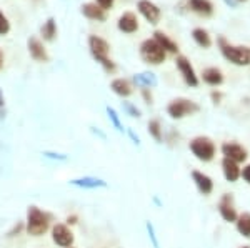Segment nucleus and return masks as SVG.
Listing matches in <instances>:
<instances>
[{"label":"nucleus","instance_id":"obj_3","mask_svg":"<svg viewBox=\"0 0 250 248\" xmlns=\"http://www.w3.org/2000/svg\"><path fill=\"white\" fill-rule=\"evenodd\" d=\"M220 50L224 54V57L229 62L235 63V65H250V49L249 47H237L230 45L224 37L219 38Z\"/></svg>","mask_w":250,"mask_h":248},{"label":"nucleus","instance_id":"obj_23","mask_svg":"<svg viewBox=\"0 0 250 248\" xmlns=\"http://www.w3.org/2000/svg\"><path fill=\"white\" fill-rule=\"evenodd\" d=\"M135 83L140 87H144V89H148V87H154L157 83V78L154 74H148V72H145V74H139L134 77Z\"/></svg>","mask_w":250,"mask_h":248},{"label":"nucleus","instance_id":"obj_34","mask_svg":"<svg viewBox=\"0 0 250 248\" xmlns=\"http://www.w3.org/2000/svg\"><path fill=\"white\" fill-rule=\"evenodd\" d=\"M142 95H144L145 103H152V94L148 92V89H142Z\"/></svg>","mask_w":250,"mask_h":248},{"label":"nucleus","instance_id":"obj_22","mask_svg":"<svg viewBox=\"0 0 250 248\" xmlns=\"http://www.w3.org/2000/svg\"><path fill=\"white\" fill-rule=\"evenodd\" d=\"M192 37L197 42V45H200L202 49H208V47L212 45L210 35H208L204 29H195L192 32Z\"/></svg>","mask_w":250,"mask_h":248},{"label":"nucleus","instance_id":"obj_36","mask_svg":"<svg viewBox=\"0 0 250 248\" xmlns=\"http://www.w3.org/2000/svg\"><path fill=\"white\" fill-rule=\"evenodd\" d=\"M3 105H5V98H3V92L0 90V117H2V110H3Z\"/></svg>","mask_w":250,"mask_h":248},{"label":"nucleus","instance_id":"obj_15","mask_svg":"<svg viewBox=\"0 0 250 248\" xmlns=\"http://www.w3.org/2000/svg\"><path fill=\"white\" fill-rule=\"evenodd\" d=\"M154 40L165 50V54H167V52H170V54H177V52H179V47H177V43L173 42V40L168 38L167 35L164 34V32L157 30L155 34H154Z\"/></svg>","mask_w":250,"mask_h":248},{"label":"nucleus","instance_id":"obj_2","mask_svg":"<svg viewBox=\"0 0 250 248\" xmlns=\"http://www.w3.org/2000/svg\"><path fill=\"white\" fill-rule=\"evenodd\" d=\"M88 49H90V54L94 55V58L105 69V72H108V74L115 72V63L108 58L110 45H108L105 40L97 37V35H90L88 37Z\"/></svg>","mask_w":250,"mask_h":248},{"label":"nucleus","instance_id":"obj_35","mask_svg":"<svg viewBox=\"0 0 250 248\" xmlns=\"http://www.w3.org/2000/svg\"><path fill=\"white\" fill-rule=\"evenodd\" d=\"M220 98H222V94H219V92H212V100H213V103H219V102H220Z\"/></svg>","mask_w":250,"mask_h":248},{"label":"nucleus","instance_id":"obj_38","mask_svg":"<svg viewBox=\"0 0 250 248\" xmlns=\"http://www.w3.org/2000/svg\"><path fill=\"white\" fill-rule=\"evenodd\" d=\"M2 65H3V54H2V50H0V69H2Z\"/></svg>","mask_w":250,"mask_h":248},{"label":"nucleus","instance_id":"obj_9","mask_svg":"<svg viewBox=\"0 0 250 248\" xmlns=\"http://www.w3.org/2000/svg\"><path fill=\"white\" fill-rule=\"evenodd\" d=\"M222 153L225 155V158L232 160V162H235V163H240L247 158V152H245L244 147H240L239 143H230V142L224 143V145H222Z\"/></svg>","mask_w":250,"mask_h":248},{"label":"nucleus","instance_id":"obj_5","mask_svg":"<svg viewBox=\"0 0 250 248\" xmlns=\"http://www.w3.org/2000/svg\"><path fill=\"white\" fill-rule=\"evenodd\" d=\"M140 57L145 63H150V65H160L165 60V50L155 40H145L140 45Z\"/></svg>","mask_w":250,"mask_h":248},{"label":"nucleus","instance_id":"obj_41","mask_svg":"<svg viewBox=\"0 0 250 248\" xmlns=\"http://www.w3.org/2000/svg\"><path fill=\"white\" fill-rule=\"evenodd\" d=\"M70 248H75V247H70Z\"/></svg>","mask_w":250,"mask_h":248},{"label":"nucleus","instance_id":"obj_25","mask_svg":"<svg viewBox=\"0 0 250 248\" xmlns=\"http://www.w3.org/2000/svg\"><path fill=\"white\" fill-rule=\"evenodd\" d=\"M148 134H150L157 142H162V127H160L159 120H150V122H148Z\"/></svg>","mask_w":250,"mask_h":248},{"label":"nucleus","instance_id":"obj_33","mask_svg":"<svg viewBox=\"0 0 250 248\" xmlns=\"http://www.w3.org/2000/svg\"><path fill=\"white\" fill-rule=\"evenodd\" d=\"M240 175H242V177H244V180H245V182H247V183H250V165H247V167H245V169L240 172Z\"/></svg>","mask_w":250,"mask_h":248},{"label":"nucleus","instance_id":"obj_37","mask_svg":"<svg viewBox=\"0 0 250 248\" xmlns=\"http://www.w3.org/2000/svg\"><path fill=\"white\" fill-rule=\"evenodd\" d=\"M225 3H227L229 7H232V9H235L237 7V0H224Z\"/></svg>","mask_w":250,"mask_h":248},{"label":"nucleus","instance_id":"obj_1","mask_svg":"<svg viewBox=\"0 0 250 248\" xmlns=\"http://www.w3.org/2000/svg\"><path fill=\"white\" fill-rule=\"evenodd\" d=\"M23 225H25V231L30 237H42L50 230V215L39 207L32 205L27 209V217Z\"/></svg>","mask_w":250,"mask_h":248},{"label":"nucleus","instance_id":"obj_14","mask_svg":"<svg viewBox=\"0 0 250 248\" xmlns=\"http://www.w3.org/2000/svg\"><path fill=\"white\" fill-rule=\"evenodd\" d=\"M119 30L125 32V34H134V32L139 30V20L132 12H125L119 19Z\"/></svg>","mask_w":250,"mask_h":248},{"label":"nucleus","instance_id":"obj_27","mask_svg":"<svg viewBox=\"0 0 250 248\" xmlns=\"http://www.w3.org/2000/svg\"><path fill=\"white\" fill-rule=\"evenodd\" d=\"M9 30H10L9 20H7V17L2 14V12H0V35H7L9 34Z\"/></svg>","mask_w":250,"mask_h":248},{"label":"nucleus","instance_id":"obj_24","mask_svg":"<svg viewBox=\"0 0 250 248\" xmlns=\"http://www.w3.org/2000/svg\"><path fill=\"white\" fill-rule=\"evenodd\" d=\"M235 222H237V230L244 237L250 238V213H242L240 217H237Z\"/></svg>","mask_w":250,"mask_h":248},{"label":"nucleus","instance_id":"obj_19","mask_svg":"<svg viewBox=\"0 0 250 248\" xmlns=\"http://www.w3.org/2000/svg\"><path fill=\"white\" fill-rule=\"evenodd\" d=\"M202 78L205 83H208V85H212V87H217L224 82V75H222V72L219 69H215V67L205 69L202 74Z\"/></svg>","mask_w":250,"mask_h":248},{"label":"nucleus","instance_id":"obj_40","mask_svg":"<svg viewBox=\"0 0 250 248\" xmlns=\"http://www.w3.org/2000/svg\"><path fill=\"white\" fill-rule=\"evenodd\" d=\"M242 248H249V247H242Z\"/></svg>","mask_w":250,"mask_h":248},{"label":"nucleus","instance_id":"obj_11","mask_svg":"<svg viewBox=\"0 0 250 248\" xmlns=\"http://www.w3.org/2000/svg\"><path fill=\"white\" fill-rule=\"evenodd\" d=\"M219 211L222 215V218L225 222H235L237 220V211L233 209V200H232V195H224L219 203Z\"/></svg>","mask_w":250,"mask_h":248},{"label":"nucleus","instance_id":"obj_7","mask_svg":"<svg viewBox=\"0 0 250 248\" xmlns=\"http://www.w3.org/2000/svg\"><path fill=\"white\" fill-rule=\"evenodd\" d=\"M50 235L52 242L60 248L74 247V231L68 229V225H65V223H55L54 227H50Z\"/></svg>","mask_w":250,"mask_h":248},{"label":"nucleus","instance_id":"obj_6","mask_svg":"<svg viewBox=\"0 0 250 248\" xmlns=\"http://www.w3.org/2000/svg\"><path fill=\"white\" fill-rule=\"evenodd\" d=\"M200 110V107L197 105L195 102L192 100H187V98H175L168 103L167 107V114L170 115L172 118H184L187 115H192V114H197Z\"/></svg>","mask_w":250,"mask_h":248},{"label":"nucleus","instance_id":"obj_26","mask_svg":"<svg viewBox=\"0 0 250 248\" xmlns=\"http://www.w3.org/2000/svg\"><path fill=\"white\" fill-rule=\"evenodd\" d=\"M74 185H79V187H90V189H95L99 185H105L102 180H95V178H83V180H72Z\"/></svg>","mask_w":250,"mask_h":248},{"label":"nucleus","instance_id":"obj_29","mask_svg":"<svg viewBox=\"0 0 250 248\" xmlns=\"http://www.w3.org/2000/svg\"><path fill=\"white\" fill-rule=\"evenodd\" d=\"M97 5L100 7V9H104V10H107V9H110L112 5H114V0H97Z\"/></svg>","mask_w":250,"mask_h":248},{"label":"nucleus","instance_id":"obj_31","mask_svg":"<svg viewBox=\"0 0 250 248\" xmlns=\"http://www.w3.org/2000/svg\"><path fill=\"white\" fill-rule=\"evenodd\" d=\"M79 223V217L77 215H68L65 218V225H77Z\"/></svg>","mask_w":250,"mask_h":248},{"label":"nucleus","instance_id":"obj_39","mask_svg":"<svg viewBox=\"0 0 250 248\" xmlns=\"http://www.w3.org/2000/svg\"><path fill=\"white\" fill-rule=\"evenodd\" d=\"M239 2H245V0H237V3H239Z\"/></svg>","mask_w":250,"mask_h":248},{"label":"nucleus","instance_id":"obj_16","mask_svg":"<svg viewBox=\"0 0 250 248\" xmlns=\"http://www.w3.org/2000/svg\"><path fill=\"white\" fill-rule=\"evenodd\" d=\"M222 169H224V175L229 182H237V180H239L240 169L235 162H232V160H229V158H224V162H222Z\"/></svg>","mask_w":250,"mask_h":248},{"label":"nucleus","instance_id":"obj_12","mask_svg":"<svg viewBox=\"0 0 250 248\" xmlns=\"http://www.w3.org/2000/svg\"><path fill=\"white\" fill-rule=\"evenodd\" d=\"M192 178H193V182H195V185H197V189H199L200 193H202V195H210L212 193L213 182H212V178L208 177V175H205V173H202V172H199V170H193L192 172Z\"/></svg>","mask_w":250,"mask_h":248},{"label":"nucleus","instance_id":"obj_32","mask_svg":"<svg viewBox=\"0 0 250 248\" xmlns=\"http://www.w3.org/2000/svg\"><path fill=\"white\" fill-rule=\"evenodd\" d=\"M125 107H127V110L130 112V115L132 117H140V112L135 109L134 105H132V103H125Z\"/></svg>","mask_w":250,"mask_h":248},{"label":"nucleus","instance_id":"obj_4","mask_svg":"<svg viewBox=\"0 0 250 248\" xmlns=\"http://www.w3.org/2000/svg\"><path fill=\"white\" fill-rule=\"evenodd\" d=\"M190 152L195 155V158H199L200 162H210L215 157V145L208 137H195L188 143Z\"/></svg>","mask_w":250,"mask_h":248},{"label":"nucleus","instance_id":"obj_30","mask_svg":"<svg viewBox=\"0 0 250 248\" xmlns=\"http://www.w3.org/2000/svg\"><path fill=\"white\" fill-rule=\"evenodd\" d=\"M22 230H25V225H23V223H19V225H15L14 229H12V231L9 233V237H15V235L20 233Z\"/></svg>","mask_w":250,"mask_h":248},{"label":"nucleus","instance_id":"obj_20","mask_svg":"<svg viewBox=\"0 0 250 248\" xmlns=\"http://www.w3.org/2000/svg\"><path fill=\"white\" fill-rule=\"evenodd\" d=\"M188 5H190V9L193 12H197V14L200 15H212L213 12V5L208 0H188Z\"/></svg>","mask_w":250,"mask_h":248},{"label":"nucleus","instance_id":"obj_21","mask_svg":"<svg viewBox=\"0 0 250 248\" xmlns=\"http://www.w3.org/2000/svg\"><path fill=\"white\" fill-rule=\"evenodd\" d=\"M40 34H42L43 40H48V42H52V40L55 38V35H57V25H55V20L54 19H48L47 22L42 25V29H40Z\"/></svg>","mask_w":250,"mask_h":248},{"label":"nucleus","instance_id":"obj_18","mask_svg":"<svg viewBox=\"0 0 250 248\" xmlns=\"http://www.w3.org/2000/svg\"><path fill=\"white\" fill-rule=\"evenodd\" d=\"M82 14L92 20H100V22L105 20V10L100 9L97 3H85V5H82Z\"/></svg>","mask_w":250,"mask_h":248},{"label":"nucleus","instance_id":"obj_17","mask_svg":"<svg viewBox=\"0 0 250 248\" xmlns=\"http://www.w3.org/2000/svg\"><path fill=\"white\" fill-rule=\"evenodd\" d=\"M110 89L114 90V94H117L119 97H130L132 95V85L128 83V80L125 78H115L110 83Z\"/></svg>","mask_w":250,"mask_h":248},{"label":"nucleus","instance_id":"obj_10","mask_svg":"<svg viewBox=\"0 0 250 248\" xmlns=\"http://www.w3.org/2000/svg\"><path fill=\"white\" fill-rule=\"evenodd\" d=\"M137 9L150 23H157L160 20V9L155 3H152L150 0H139Z\"/></svg>","mask_w":250,"mask_h":248},{"label":"nucleus","instance_id":"obj_13","mask_svg":"<svg viewBox=\"0 0 250 248\" xmlns=\"http://www.w3.org/2000/svg\"><path fill=\"white\" fill-rule=\"evenodd\" d=\"M27 45H29V52H30L32 58L37 60V62H47V60H48V54H47L45 47H43V43L40 42L39 38H35V37L29 38Z\"/></svg>","mask_w":250,"mask_h":248},{"label":"nucleus","instance_id":"obj_28","mask_svg":"<svg viewBox=\"0 0 250 248\" xmlns=\"http://www.w3.org/2000/svg\"><path fill=\"white\" fill-rule=\"evenodd\" d=\"M108 112V117L112 118V122H114V125L117 127L119 130H122V125H120V122H119V118H117V114H115V110L114 109H107Z\"/></svg>","mask_w":250,"mask_h":248},{"label":"nucleus","instance_id":"obj_8","mask_svg":"<svg viewBox=\"0 0 250 248\" xmlns=\"http://www.w3.org/2000/svg\"><path fill=\"white\" fill-rule=\"evenodd\" d=\"M177 63V69L180 70V74H182V77L185 80V83L190 87H197L199 85V78H197L195 75V70H193V67L190 65V62H188L187 58L184 57V55H180V57H177L175 60Z\"/></svg>","mask_w":250,"mask_h":248}]
</instances>
